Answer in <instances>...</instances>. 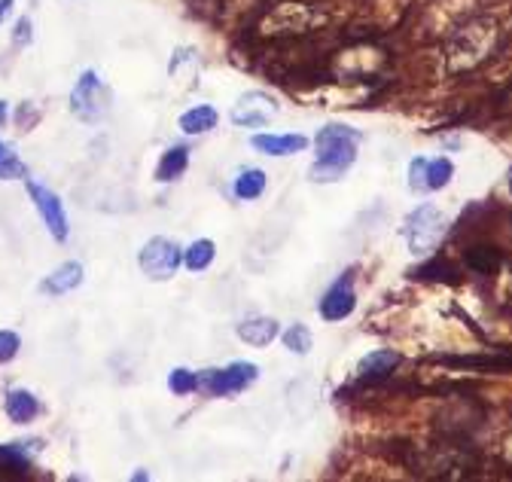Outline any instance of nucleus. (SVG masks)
<instances>
[{
    "label": "nucleus",
    "instance_id": "1",
    "mask_svg": "<svg viewBox=\"0 0 512 482\" xmlns=\"http://www.w3.org/2000/svg\"><path fill=\"white\" fill-rule=\"evenodd\" d=\"M314 147H317V159L311 165V180L314 184H333V180H342L348 168L354 165L360 132L342 123H330L317 132Z\"/></svg>",
    "mask_w": 512,
    "mask_h": 482
},
{
    "label": "nucleus",
    "instance_id": "2",
    "mask_svg": "<svg viewBox=\"0 0 512 482\" xmlns=\"http://www.w3.org/2000/svg\"><path fill=\"white\" fill-rule=\"evenodd\" d=\"M494 43H497V22L491 16H479L467 22L461 31H455L452 43H448V71L452 74L473 71L491 55Z\"/></svg>",
    "mask_w": 512,
    "mask_h": 482
},
{
    "label": "nucleus",
    "instance_id": "3",
    "mask_svg": "<svg viewBox=\"0 0 512 482\" xmlns=\"http://www.w3.org/2000/svg\"><path fill=\"white\" fill-rule=\"evenodd\" d=\"M445 229H448L445 214L436 205H421L406 217L403 235H406V245L412 254H427L442 241Z\"/></svg>",
    "mask_w": 512,
    "mask_h": 482
},
{
    "label": "nucleus",
    "instance_id": "4",
    "mask_svg": "<svg viewBox=\"0 0 512 482\" xmlns=\"http://www.w3.org/2000/svg\"><path fill=\"white\" fill-rule=\"evenodd\" d=\"M110 107V92L101 83V77L95 71H83L74 92H71V110L83 123H98V119L107 113Z\"/></svg>",
    "mask_w": 512,
    "mask_h": 482
},
{
    "label": "nucleus",
    "instance_id": "5",
    "mask_svg": "<svg viewBox=\"0 0 512 482\" xmlns=\"http://www.w3.org/2000/svg\"><path fill=\"white\" fill-rule=\"evenodd\" d=\"M260 370L247 360H238V364L226 367V370H208V373H199V388L211 397H226V394H238L244 391L250 382H256Z\"/></svg>",
    "mask_w": 512,
    "mask_h": 482
},
{
    "label": "nucleus",
    "instance_id": "6",
    "mask_svg": "<svg viewBox=\"0 0 512 482\" xmlns=\"http://www.w3.org/2000/svg\"><path fill=\"white\" fill-rule=\"evenodd\" d=\"M180 248L174 245V241L168 238H150L144 251H141V269L150 281H168L177 269H180Z\"/></svg>",
    "mask_w": 512,
    "mask_h": 482
},
{
    "label": "nucleus",
    "instance_id": "7",
    "mask_svg": "<svg viewBox=\"0 0 512 482\" xmlns=\"http://www.w3.org/2000/svg\"><path fill=\"white\" fill-rule=\"evenodd\" d=\"M275 116H278V104L266 92H244L232 107V123L244 129H263Z\"/></svg>",
    "mask_w": 512,
    "mask_h": 482
},
{
    "label": "nucleus",
    "instance_id": "8",
    "mask_svg": "<svg viewBox=\"0 0 512 482\" xmlns=\"http://www.w3.org/2000/svg\"><path fill=\"white\" fill-rule=\"evenodd\" d=\"M455 174V165L452 159H412L409 165V187L415 193H433V190H442L448 180Z\"/></svg>",
    "mask_w": 512,
    "mask_h": 482
},
{
    "label": "nucleus",
    "instance_id": "9",
    "mask_svg": "<svg viewBox=\"0 0 512 482\" xmlns=\"http://www.w3.org/2000/svg\"><path fill=\"white\" fill-rule=\"evenodd\" d=\"M28 196L34 199L37 211L43 214V223H46L49 235L55 241H68V232L71 229H68V214H64L61 199L52 190H46L43 184H34V180H28Z\"/></svg>",
    "mask_w": 512,
    "mask_h": 482
},
{
    "label": "nucleus",
    "instance_id": "10",
    "mask_svg": "<svg viewBox=\"0 0 512 482\" xmlns=\"http://www.w3.org/2000/svg\"><path fill=\"white\" fill-rule=\"evenodd\" d=\"M351 281H354V272H345V275L324 293V299H320V318H324V321H345V318L354 312L357 296H354Z\"/></svg>",
    "mask_w": 512,
    "mask_h": 482
},
{
    "label": "nucleus",
    "instance_id": "11",
    "mask_svg": "<svg viewBox=\"0 0 512 482\" xmlns=\"http://www.w3.org/2000/svg\"><path fill=\"white\" fill-rule=\"evenodd\" d=\"M403 364V357L397 351H372L360 360V367H357V382H381V379H388L397 367Z\"/></svg>",
    "mask_w": 512,
    "mask_h": 482
},
{
    "label": "nucleus",
    "instance_id": "12",
    "mask_svg": "<svg viewBox=\"0 0 512 482\" xmlns=\"http://www.w3.org/2000/svg\"><path fill=\"white\" fill-rule=\"evenodd\" d=\"M250 147L266 156H293L308 147V138L305 135H253Z\"/></svg>",
    "mask_w": 512,
    "mask_h": 482
},
{
    "label": "nucleus",
    "instance_id": "13",
    "mask_svg": "<svg viewBox=\"0 0 512 482\" xmlns=\"http://www.w3.org/2000/svg\"><path fill=\"white\" fill-rule=\"evenodd\" d=\"M83 284V266L80 263H64L58 266L46 281H43V293H52V296H61V293H71Z\"/></svg>",
    "mask_w": 512,
    "mask_h": 482
},
{
    "label": "nucleus",
    "instance_id": "14",
    "mask_svg": "<svg viewBox=\"0 0 512 482\" xmlns=\"http://www.w3.org/2000/svg\"><path fill=\"white\" fill-rule=\"evenodd\" d=\"M238 336H241L247 345H253V348H263V345L275 342V336H278V321H272V318H250V321H241V324H238Z\"/></svg>",
    "mask_w": 512,
    "mask_h": 482
},
{
    "label": "nucleus",
    "instance_id": "15",
    "mask_svg": "<svg viewBox=\"0 0 512 482\" xmlns=\"http://www.w3.org/2000/svg\"><path fill=\"white\" fill-rule=\"evenodd\" d=\"M37 412H40V400H37L31 391L13 388V391L7 394V415L16 421V425H28V421L37 418Z\"/></svg>",
    "mask_w": 512,
    "mask_h": 482
},
{
    "label": "nucleus",
    "instance_id": "16",
    "mask_svg": "<svg viewBox=\"0 0 512 482\" xmlns=\"http://www.w3.org/2000/svg\"><path fill=\"white\" fill-rule=\"evenodd\" d=\"M217 119L220 116H217V110L211 104H199V107H192V110H186L180 116V129L186 135H205V132H211L217 126Z\"/></svg>",
    "mask_w": 512,
    "mask_h": 482
},
{
    "label": "nucleus",
    "instance_id": "17",
    "mask_svg": "<svg viewBox=\"0 0 512 482\" xmlns=\"http://www.w3.org/2000/svg\"><path fill=\"white\" fill-rule=\"evenodd\" d=\"M186 168H189V150L186 147H171V150L162 153V159L156 165V180L171 184V180H177Z\"/></svg>",
    "mask_w": 512,
    "mask_h": 482
},
{
    "label": "nucleus",
    "instance_id": "18",
    "mask_svg": "<svg viewBox=\"0 0 512 482\" xmlns=\"http://www.w3.org/2000/svg\"><path fill=\"white\" fill-rule=\"evenodd\" d=\"M217 257V245L211 238H199V241H192L189 251H183V263L189 272H205Z\"/></svg>",
    "mask_w": 512,
    "mask_h": 482
},
{
    "label": "nucleus",
    "instance_id": "19",
    "mask_svg": "<svg viewBox=\"0 0 512 482\" xmlns=\"http://www.w3.org/2000/svg\"><path fill=\"white\" fill-rule=\"evenodd\" d=\"M263 190H266V174L260 168H247L235 177V196L244 202L263 196Z\"/></svg>",
    "mask_w": 512,
    "mask_h": 482
},
{
    "label": "nucleus",
    "instance_id": "20",
    "mask_svg": "<svg viewBox=\"0 0 512 482\" xmlns=\"http://www.w3.org/2000/svg\"><path fill=\"white\" fill-rule=\"evenodd\" d=\"M281 342L293 351V354H308L311 345H314V336L305 324H290L284 333H281Z\"/></svg>",
    "mask_w": 512,
    "mask_h": 482
},
{
    "label": "nucleus",
    "instance_id": "21",
    "mask_svg": "<svg viewBox=\"0 0 512 482\" xmlns=\"http://www.w3.org/2000/svg\"><path fill=\"white\" fill-rule=\"evenodd\" d=\"M31 461L22 446H0V473H28Z\"/></svg>",
    "mask_w": 512,
    "mask_h": 482
},
{
    "label": "nucleus",
    "instance_id": "22",
    "mask_svg": "<svg viewBox=\"0 0 512 482\" xmlns=\"http://www.w3.org/2000/svg\"><path fill=\"white\" fill-rule=\"evenodd\" d=\"M168 388H171V394H177V397H186V394H192V391H199V373L177 367V370H171V376H168Z\"/></svg>",
    "mask_w": 512,
    "mask_h": 482
},
{
    "label": "nucleus",
    "instance_id": "23",
    "mask_svg": "<svg viewBox=\"0 0 512 482\" xmlns=\"http://www.w3.org/2000/svg\"><path fill=\"white\" fill-rule=\"evenodd\" d=\"M25 174H28L25 162L7 144H0V180H16V177H25Z\"/></svg>",
    "mask_w": 512,
    "mask_h": 482
},
{
    "label": "nucleus",
    "instance_id": "24",
    "mask_svg": "<svg viewBox=\"0 0 512 482\" xmlns=\"http://www.w3.org/2000/svg\"><path fill=\"white\" fill-rule=\"evenodd\" d=\"M467 263L476 269V272H494L497 266H500V254L497 251H491V248H473L470 251V257H467Z\"/></svg>",
    "mask_w": 512,
    "mask_h": 482
},
{
    "label": "nucleus",
    "instance_id": "25",
    "mask_svg": "<svg viewBox=\"0 0 512 482\" xmlns=\"http://www.w3.org/2000/svg\"><path fill=\"white\" fill-rule=\"evenodd\" d=\"M19 345H22L19 333H13V330H0V364H7V360H13V357L19 354Z\"/></svg>",
    "mask_w": 512,
    "mask_h": 482
},
{
    "label": "nucleus",
    "instance_id": "26",
    "mask_svg": "<svg viewBox=\"0 0 512 482\" xmlns=\"http://www.w3.org/2000/svg\"><path fill=\"white\" fill-rule=\"evenodd\" d=\"M16 43H31V19H19L16 25Z\"/></svg>",
    "mask_w": 512,
    "mask_h": 482
},
{
    "label": "nucleus",
    "instance_id": "27",
    "mask_svg": "<svg viewBox=\"0 0 512 482\" xmlns=\"http://www.w3.org/2000/svg\"><path fill=\"white\" fill-rule=\"evenodd\" d=\"M10 7H13V0H0V22H4V16L10 13Z\"/></svg>",
    "mask_w": 512,
    "mask_h": 482
},
{
    "label": "nucleus",
    "instance_id": "28",
    "mask_svg": "<svg viewBox=\"0 0 512 482\" xmlns=\"http://www.w3.org/2000/svg\"><path fill=\"white\" fill-rule=\"evenodd\" d=\"M7 123V101H0V129Z\"/></svg>",
    "mask_w": 512,
    "mask_h": 482
}]
</instances>
